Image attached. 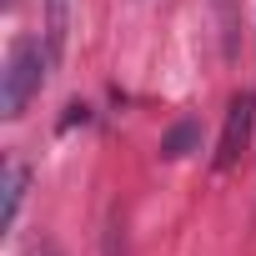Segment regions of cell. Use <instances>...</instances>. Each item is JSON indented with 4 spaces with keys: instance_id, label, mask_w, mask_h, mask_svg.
<instances>
[{
    "instance_id": "cell-1",
    "label": "cell",
    "mask_w": 256,
    "mask_h": 256,
    "mask_svg": "<svg viewBox=\"0 0 256 256\" xmlns=\"http://www.w3.org/2000/svg\"><path fill=\"white\" fill-rule=\"evenodd\" d=\"M50 66H56V56H50L46 40L16 36L10 50H6V66H0V116H6V120H20L26 106H30V96L46 86Z\"/></svg>"
},
{
    "instance_id": "cell-2",
    "label": "cell",
    "mask_w": 256,
    "mask_h": 256,
    "mask_svg": "<svg viewBox=\"0 0 256 256\" xmlns=\"http://www.w3.org/2000/svg\"><path fill=\"white\" fill-rule=\"evenodd\" d=\"M251 131H256V96L241 90V96H231V106H226V126H221V141H216L211 171H231V166L246 156Z\"/></svg>"
},
{
    "instance_id": "cell-3",
    "label": "cell",
    "mask_w": 256,
    "mask_h": 256,
    "mask_svg": "<svg viewBox=\"0 0 256 256\" xmlns=\"http://www.w3.org/2000/svg\"><path fill=\"white\" fill-rule=\"evenodd\" d=\"M26 191H30V166L26 161H10L6 166V211H0V226H6V231H16L20 206H26Z\"/></svg>"
},
{
    "instance_id": "cell-4",
    "label": "cell",
    "mask_w": 256,
    "mask_h": 256,
    "mask_svg": "<svg viewBox=\"0 0 256 256\" xmlns=\"http://www.w3.org/2000/svg\"><path fill=\"white\" fill-rule=\"evenodd\" d=\"M196 146H201V126H196V120H176L171 131L161 136V156H166V161H181V156H191Z\"/></svg>"
},
{
    "instance_id": "cell-5",
    "label": "cell",
    "mask_w": 256,
    "mask_h": 256,
    "mask_svg": "<svg viewBox=\"0 0 256 256\" xmlns=\"http://www.w3.org/2000/svg\"><path fill=\"white\" fill-rule=\"evenodd\" d=\"M66 26H70V0H46V46H50V56H60Z\"/></svg>"
},
{
    "instance_id": "cell-6",
    "label": "cell",
    "mask_w": 256,
    "mask_h": 256,
    "mask_svg": "<svg viewBox=\"0 0 256 256\" xmlns=\"http://www.w3.org/2000/svg\"><path fill=\"white\" fill-rule=\"evenodd\" d=\"M211 6H216V16H221V50L226 56H236V16H231V0H211Z\"/></svg>"
}]
</instances>
